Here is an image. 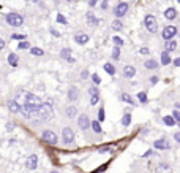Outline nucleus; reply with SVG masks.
Instances as JSON below:
<instances>
[{
    "mask_svg": "<svg viewBox=\"0 0 180 173\" xmlns=\"http://www.w3.org/2000/svg\"><path fill=\"white\" fill-rule=\"evenodd\" d=\"M40 107H41V100L36 97L35 94H27L24 105L21 107V111H22V115H24L25 118H29L32 115H35Z\"/></svg>",
    "mask_w": 180,
    "mask_h": 173,
    "instance_id": "obj_1",
    "label": "nucleus"
},
{
    "mask_svg": "<svg viewBox=\"0 0 180 173\" xmlns=\"http://www.w3.org/2000/svg\"><path fill=\"white\" fill-rule=\"evenodd\" d=\"M38 116L41 118V121L48 122L54 118V107L51 102H46V103H41V107L38 108Z\"/></svg>",
    "mask_w": 180,
    "mask_h": 173,
    "instance_id": "obj_2",
    "label": "nucleus"
},
{
    "mask_svg": "<svg viewBox=\"0 0 180 173\" xmlns=\"http://www.w3.org/2000/svg\"><path fill=\"white\" fill-rule=\"evenodd\" d=\"M5 19H7L8 24L13 26V27H19V26H22V22H24V18L21 15H17V13H8Z\"/></svg>",
    "mask_w": 180,
    "mask_h": 173,
    "instance_id": "obj_3",
    "label": "nucleus"
},
{
    "mask_svg": "<svg viewBox=\"0 0 180 173\" xmlns=\"http://www.w3.org/2000/svg\"><path fill=\"white\" fill-rule=\"evenodd\" d=\"M144 24H145L147 30H149L150 34H155V32L158 30V22H156L155 16H152V15H147V16H145V19H144Z\"/></svg>",
    "mask_w": 180,
    "mask_h": 173,
    "instance_id": "obj_4",
    "label": "nucleus"
},
{
    "mask_svg": "<svg viewBox=\"0 0 180 173\" xmlns=\"http://www.w3.org/2000/svg\"><path fill=\"white\" fill-rule=\"evenodd\" d=\"M41 140L49 143V145H57V142H59L57 135H55L52 130H44L43 134H41Z\"/></svg>",
    "mask_w": 180,
    "mask_h": 173,
    "instance_id": "obj_5",
    "label": "nucleus"
},
{
    "mask_svg": "<svg viewBox=\"0 0 180 173\" xmlns=\"http://www.w3.org/2000/svg\"><path fill=\"white\" fill-rule=\"evenodd\" d=\"M175 35H177V27H174V26L164 27L163 32H161V37H163L166 42H168V40H174Z\"/></svg>",
    "mask_w": 180,
    "mask_h": 173,
    "instance_id": "obj_6",
    "label": "nucleus"
},
{
    "mask_svg": "<svg viewBox=\"0 0 180 173\" xmlns=\"http://www.w3.org/2000/svg\"><path fill=\"white\" fill-rule=\"evenodd\" d=\"M62 140H63L65 145H71L73 142H74V132H73V129L65 127V129L62 130Z\"/></svg>",
    "mask_w": 180,
    "mask_h": 173,
    "instance_id": "obj_7",
    "label": "nucleus"
},
{
    "mask_svg": "<svg viewBox=\"0 0 180 173\" xmlns=\"http://www.w3.org/2000/svg\"><path fill=\"white\" fill-rule=\"evenodd\" d=\"M127 11H128V3H125V2L119 3V5L115 7V10H114V13H115L117 18H123L127 15Z\"/></svg>",
    "mask_w": 180,
    "mask_h": 173,
    "instance_id": "obj_8",
    "label": "nucleus"
},
{
    "mask_svg": "<svg viewBox=\"0 0 180 173\" xmlns=\"http://www.w3.org/2000/svg\"><path fill=\"white\" fill-rule=\"evenodd\" d=\"M77 126H79V129L82 130H87L90 127V119H89V116L87 115H81L79 116V119H77Z\"/></svg>",
    "mask_w": 180,
    "mask_h": 173,
    "instance_id": "obj_9",
    "label": "nucleus"
},
{
    "mask_svg": "<svg viewBox=\"0 0 180 173\" xmlns=\"http://www.w3.org/2000/svg\"><path fill=\"white\" fill-rule=\"evenodd\" d=\"M36 165H38V156H35V154H32V156L27 157V162H25V167L29 168V170H35Z\"/></svg>",
    "mask_w": 180,
    "mask_h": 173,
    "instance_id": "obj_10",
    "label": "nucleus"
},
{
    "mask_svg": "<svg viewBox=\"0 0 180 173\" xmlns=\"http://www.w3.org/2000/svg\"><path fill=\"white\" fill-rule=\"evenodd\" d=\"M68 100H70V102H76L77 99H79V89L76 88V86H71L70 88V91H68Z\"/></svg>",
    "mask_w": 180,
    "mask_h": 173,
    "instance_id": "obj_11",
    "label": "nucleus"
},
{
    "mask_svg": "<svg viewBox=\"0 0 180 173\" xmlns=\"http://www.w3.org/2000/svg\"><path fill=\"white\" fill-rule=\"evenodd\" d=\"M155 145V149H169V142L168 140H164V138H160V140H156V142L153 143Z\"/></svg>",
    "mask_w": 180,
    "mask_h": 173,
    "instance_id": "obj_12",
    "label": "nucleus"
},
{
    "mask_svg": "<svg viewBox=\"0 0 180 173\" xmlns=\"http://www.w3.org/2000/svg\"><path fill=\"white\" fill-rule=\"evenodd\" d=\"M134 75H136V68L133 67V65L123 67V76H125V78H133Z\"/></svg>",
    "mask_w": 180,
    "mask_h": 173,
    "instance_id": "obj_13",
    "label": "nucleus"
},
{
    "mask_svg": "<svg viewBox=\"0 0 180 173\" xmlns=\"http://www.w3.org/2000/svg\"><path fill=\"white\" fill-rule=\"evenodd\" d=\"M89 92H90V103H92V105H95V103L98 102V99H100L98 89H96V88H90V89H89Z\"/></svg>",
    "mask_w": 180,
    "mask_h": 173,
    "instance_id": "obj_14",
    "label": "nucleus"
},
{
    "mask_svg": "<svg viewBox=\"0 0 180 173\" xmlns=\"http://www.w3.org/2000/svg\"><path fill=\"white\" fill-rule=\"evenodd\" d=\"M177 49V42L175 40H168L164 43V51L166 53H171V51H175Z\"/></svg>",
    "mask_w": 180,
    "mask_h": 173,
    "instance_id": "obj_15",
    "label": "nucleus"
},
{
    "mask_svg": "<svg viewBox=\"0 0 180 173\" xmlns=\"http://www.w3.org/2000/svg\"><path fill=\"white\" fill-rule=\"evenodd\" d=\"M8 108H10L11 113L21 111V105H19V102H17V100H10V102H8Z\"/></svg>",
    "mask_w": 180,
    "mask_h": 173,
    "instance_id": "obj_16",
    "label": "nucleus"
},
{
    "mask_svg": "<svg viewBox=\"0 0 180 173\" xmlns=\"http://www.w3.org/2000/svg\"><path fill=\"white\" fill-rule=\"evenodd\" d=\"M164 18L169 21H174L175 18H177V11H175V8H168V10L164 11Z\"/></svg>",
    "mask_w": 180,
    "mask_h": 173,
    "instance_id": "obj_17",
    "label": "nucleus"
},
{
    "mask_svg": "<svg viewBox=\"0 0 180 173\" xmlns=\"http://www.w3.org/2000/svg\"><path fill=\"white\" fill-rule=\"evenodd\" d=\"M87 24L92 26V27H95V26H98V18H96L95 15H92V13H87Z\"/></svg>",
    "mask_w": 180,
    "mask_h": 173,
    "instance_id": "obj_18",
    "label": "nucleus"
},
{
    "mask_svg": "<svg viewBox=\"0 0 180 173\" xmlns=\"http://www.w3.org/2000/svg\"><path fill=\"white\" fill-rule=\"evenodd\" d=\"M156 173H172V168H171L168 164H160L156 167Z\"/></svg>",
    "mask_w": 180,
    "mask_h": 173,
    "instance_id": "obj_19",
    "label": "nucleus"
},
{
    "mask_svg": "<svg viewBox=\"0 0 180 173\" xmlns=\"http://www.w3.org/2000/svg\"><path fill=\"white\" fill-rule=\"evenodd\" d=\"M144 67L147 70H155V68H158V62H156L155 59H149V61H145Z\"/></svg>",
    "mask_w": 180,
    "mask_h": 173,
    "instance_id": "obj_20",
    "label": "nucleus"
},
{
    "mask_svg": "<svg viewBox=\"0 0 180 173\" xmlns=\"http://www.w3.org/2000/svg\"><path fill=\"white\" fill-rule=\"evenodd\" d=\"M74 40H76V43H79V45H85L87 42H89V35H85V34H77L76 37H74Z\"/></svg>",
    "mask_w": 180,
    "mask_h": 173,
    "instance_id": "obj_21",
    "label": "nucleus"
},
{
    "mask_svg": "<svg viewBox=\"0 0 180 173\" xmlns=\"http://www.w3.org/2000/svg\"><path fill=\"white\" fill-rule=\"evenodd\" d=\"M8 64H10L11 67H17V64H19V57H17L14 53H11L10 56H8Z\"/></svg>",
    "mask_w": 180,
    "mask_h": 173,
    "instance_id": "obj_22",
    "label": "nucleus"
},
{
    "mask_svg": "<svg viewBox=\"0 0 180 173\" xmlns=\"http://www.w3.org/2000/svg\"><path fill=\"white\" fill-rule=\"evenodd\" d=\"M60 57H62V59H68V61L73 62V59H71V49L70 48H63L62 51H60Z\"/></svg>",
    "mask_w": 180,
    "mask_h": 173,
    "instance_id": "obj_23",
    "label": "nucleus"
},
{
    "mask_svg": "<svg viewBox=\"0 0 180 173\" xmlns=\"http://www.w3.org/2000/svg\"><path fill=\"white\" fill-rule=\"evenodd\" d=\"M65 113H67V116L70 118V119H73V118L77 115V110H76V107H67Z\"/></svg>",
    "mask_w": 180,
    "mask_h": 173,
    "instance_id": "obj_24",
    "label": "nucleus"
},
{
    "mask_svg": "<svg viewBox=\"0 0 180 173\" xmlns=\"http://www.w3.org/2000/svg\"><path fill=\"white\" fill-rule=\"evenodd\" d=\"M161 64H163V65H169L171 64V56H169V53H163L161 54Z\"/></svg>",
    "mask_w": 180,
    "mask_h": 173,
    "instance_id": "obj_25",
    "label": "nucleus"
},
{
    "mask_svg": "<svg viewBox=\"0 0 180 173\" xmlns=\"http://www.w3.org/2000/svg\"><path fill=\"white\" fill-rule=\"evenodd\" d=\"M111 27H112V30H122L123 24H122V21H120V19H115L112 24H111Z\"/></svg>",
    "mask_w": 180,
    "mask_h": 173,
    "instance_id": "obj_26",
    "label": "nucleus"
},
{
    "mask_svg": "<svg viewBox=\"0 0 180 173\" xmlns=\"http://www.w3.org/2000/svg\"><path fill=\"white\" fill-rule=\"evenodd\" d=\"M163 122H164L168 127H172V126L175 124V121L172 119V116H164V118H163Z\"/></svg>",
    "mask_w": 180,
    "mask_h": 173,
    "instance_id": "obj_27",
    "label": "nucleus"
},
{
    "mask_svg": "<svg viewBox=\"0 0 180 173\" xmlns=\"http://www.w3.org/2000/svg\"><path fill=\"white\" fill-rule=\"evenodd\" d=\"M90 126H92V129H93L96 134H101V126H100V122H98V121H92V122H90Z\"/></svg>",
    "mask_w": 180,
    "mask_h": 173,
    "instance_id": "obj_28",
    "label": "nucleus"
},
{
    "mask_svg": "<svg viewBox=\"0 0 180 173\" xmlns=\"http://www.w3.org/2000/svg\"><path fill=\"white\" fill-rule=\"evenodd\" d=\"M120 99H122L123 102L130 103V105H134V100H133V99H131V97H130V95H128V94H122V95H120Z\"/></svg>",
    "mask_w": 180,
    "mask_h": 173,
    "instance_id": "obj_29",
    "label": "nucleus"
},
{
    "mask_svg": "<svg viewBox=\"0 0 180 173\" xmlns=\"http://www.w3.org/2000/svg\"><path fill=\"white\" fill-rule=\"evenodd\" d=\"M130 122H131V115H123V118H122V126H130Z\"/></svg>",
    "mask_w": 180,
    "mask_h": 173,
    "instance_id": "obj_30",
    "label": "nucleus"
},
{
    "mask_svg": "<svg viewBox=\"0 0 180 173\" xmlns=\"http://www.w3.org/2000/svg\"><path fill=\"white\" fill-rule=\"evenodd\" d=\"M30 54H32V56H43V49H41V48H32L30 49Z\"/></svg>",
    "mask_w": 180,
    "mask_h": 173,
    "instance_id": "obj_31",
    "label": "nucleus"
},
{
    "mask_svg": "<svg viewBox=\"0 0 180 173\" xmlns=\"http://www.w3.org/2000/svg\"><path fill=\"white\" fill-rule=\"evenodd\" d=\"M104 70L108 72L109 75H114V73H115V68H114L112 64H104Z\"/></svg>",
    "mask_w": 180,
    "mask_h": 173,
    "instance_id": "obj_32",
    "label": "nucleus"
},
{
    "mask_svg": "<svg viewBox=\"0 0 180 173\" xmlns=\"http://www.w3.org/2000/svg\"><path fill=\"white\" fill-rule=\"evenodd\" d=\"M112 59H114V61H119V59H120V49L117 46H115L114 51H112Z\"/></svg>",
    "mask_w": 180,
    "mask_h": 173,
    "instance_id": "obj_33",
    "label": "nucleus"
},
{
    "mask_svg": "<svg viewBox=\"0 0 180 173\" xmlns=\"http://www.w3.org/2000/svg\"><path fill=\"white\" fill-rule=\"evenodd\" d=\"M112 42L115 43V46H117V48H120V46H122V45H123V40L120 38V37H117V35H115V37L112 38Z\"/></svg>",
    "mask_w": 180,
    "mask_h": 173,
    "instance_id": "obj_34",
    "label": "nucleus"
},
{
    "mask_svg": "<svg viewBox=\"0 0 180 173\" xmlns=\"http://www.w3.org/2000/svg\"><path fill=\"white\" fill-rule=\"evenodd\" d=\"M29 46H30V43L25 42V40H22V42L17 45V48H19V49H29Z\"/></svg>",
    "mask_w": 180,
    "mask_h": 173,
    "instance_id": "obj_35",
    "label": "nucleus"
},
{
    "mask_svg": "<svg viewBox=\"0 0 180 173\" xmlns=\"http://www.w3.org/2000/svg\"><path fill=\"white\" fill-rule=\"evenodd\" d=\"M106 118V113H104V108H101V110L98 111V122H103Z\"/></svg>",
    "mask_w": 180,
    "mask_h": 173,
    "instance_id": "obj_36",
    "label": "nucleus"
},
{
    "mask_svg": "<svg viewBox=\"0 0 180 173\" xmlns=\"http://www.w3.org/2000/svg\"><path fill=\"white\" fill-rule=\"evenodd\" d=\"M137 99H139L142 103H145L147 102V94L145 92H139V94H137Z\"/></svg>",
    "mask_w": 180,
    "mask_h": 173,
    "instance_id": "obj_37",
    "label": "nucleus"
},
{
    "mask_svg": "<svg viewBox=\"0 0 180 173\" xmlns=\"http://www.w3.org/2000/svg\"><path fill=\"white\" fill-rule=\"evenodd\" d=\"M57 21L60 22V24H65V26L68 24V21L65 19V16H63V15H57Z\"/></svg>",
    "mask_w": 180,
    "mask_h": 173,
    "instance_id": "obj_38",
    "label": "nucleus"
},
{
    "mask_svg": "<svg viewBox=\"0 0 180 173\" xmlns=\"http://www.w3.org/2000/svg\"><path fill=\"white\" fill-rule=\"evenodd\" d=\"M172 119H174L175 122H180V113H179V110H174V115H172Z\"/></svg>",
    "mask_w": 180,
    "mask_h": 173,
    "instance_id": "obj_39",
    "label": "nucleus"
},
{
    "mask_svg": "<svg viewBox=\"0 0 180 173\" xmlns=\"http://www.w3.org/2000/svg\"><path fill=\"white\" fill-rule=\"evenodd\" d=\"M13 40H24V35H19V34H13L11 35Z\"/></svg>",
    "mask_w": 180,
    "mask_h": 173,
    "instance_id": "obj_40",
    "label": "nucleus"
},
{
    "mask_svg": "<svg viewBox=\"0 0 180 173\" xmlns=\"http://www.w3.org/2000/svg\"><path fill=\"white\" fill-rule=\"evenodd\" d=\"M108 8H109L108 0H103V2H101V10H108Z\"/></svg>",
    "mask_w": 180,
    "mask_h": 173,
    "instance_id": "obj_41",
    "label": "nucleus"
},
{
    "mask_svg": "<svg viewBox=\"0 0 180 173\" xmlns=\"http://www.w3.org/2000/svg\"><path fill=\"white\" fill-rule=\"evenodd\" d=\"M92 80H93V83H95V84H100V76L96 75V73L92 75Z\"/></svg>",
    "mask_w": 180,
    "mask_h": 173,
    "instance_id": "obj_42",
    "label": "nucleus"
},
{
    "mask_svg": "<svg viewBox=\"0 0 180 173\" xmlns=\"http://www.w3.org/2000/svg\"><path fill=\"white\" fill-rule=\"evenodd\" d=\"M150 83H152V84H156V83H158V76H152V78H150Z\"/></svg>",
    "mask_w": 180,
    "mask_h": 173,
    "instance_id": "obj_43",
    "label": "nucleus"
},
{
    "mask_svg": "<svg viewBox=\"0 0 180 173\" xmlns=\"http://www.w3.org/2000/svg\"><path fill=\"white\" fill-rule=\"evenodd\" d=\"M87 76H89V72H87V70H84V72L81 73V78H82V80H85Z\"/></svg>",
    "mask_w": 180,
    "mask_h": 173,
    "instance_id": "obj_44",
    "label": "nucleus"
},
{
    "mask_svg": "<svg viewBox=\"0 0 180 173\" xmlns=\"http://www.w3.org/2000/svg\"><path fill=\"white\" fill-rule=\"evenodd\" d=\"M89 5H90L92 8H93V7L96 5V0H89Z\"/></svg>",
    "mask_w": 180,
    "mask_h": 173,
    "instance_id": "obj_45",
    "label": "nucleus"
},
{
    "mask_svg": "<svg viewBox=\"0 0 180 173\" xmlns=\"http://www.w3.org/2000/svg\"><path fill=\"white\" fill-rule=\"evenodd\" d=\"M3 48H5V42H3V40L2 38H0V51H2V49Z\"/></svg>",
    "mask_w": 180,
    "mask_h": 173,
    "instance_id": "obj_46",
    "label": "nucleus"
},
{
    "mask_svg": "<svg viewBox=\"0 0 180 173\" xmlns=\"http://www.w3.org/2000/svg\"><path fill=\"white\" fill-rule=\"evenodd\" d=\"M109 151V148L108 146H104V148H100V153H108Z\"/></svg>",
    "mask_w": 180,
    "mask_h": 173,
    "instance_id": "obj_47",
    "label": "nucleus"
},
{
    "mask_svg": "<svg viewBox=\"0 0 180 173\" xmlns=\"http://www.w3.org/2000/svg\"><path fill=\"white\" fill-rule=\"evenodd\" d=\"M141 54H149V49H147V48H141Z\"/></svg>",
    "mask_w": 180,
    "mask_h": 173,
    "instance_id": "obj_48",
    "label": "nucleus"
},
{
    "mask_svg": "<svg viewBox=\"0 0 180 173\" xmlns=\"http://www.w3.org/2000/svg\"><path fill=\"white\" fill-rule=\"evenodd\" d=\"M180 65V59H175L174 61V67H179Z\"/></svg>",
    "mask_w": 180,
    "mask_h": 173,
    "instance_id": "obj_49",
    "label": "nucleus"
},
{
    "mask_svg": "<svg viewBox=\"0 0 180 173\" xmlns=\"http://www.w3.org/2000/svg\"><path fill=\"white\" fill-rule=\"evenodd\" d=\"M174 138H175V140H177V142H180V134H179V132H177V134H175V135H174Z\"/></svg>",
    "mask_w": 180,
    "mask_h": 173,
    "instance_id": "obj_50",
    "label": "nucleus"
},
{
    "mask_svg": "<svg viewBox=\"0 0 180 173\" xmlns=\"http://www.w3.org/2000/svg\"><path fill=\"white\" fill-rule=\"evenodd\" d=\"M67 2H70V3H76L77 0H67Z\"/></svg>",
    "mask_w": 180,
    "mask_h": 173,
    "instance_id": "obj_51",
    "label": "nucleus"
},
{
    "mask_svg": "<svg viewBox=\"0 0 180 173\" xmlns=\"http://www.w3.org/2000/svg\"><path fill=\"white\" fill-rule=\"evenodd\" d=\"M49 173H59L57 170H52V172H49Z\"/></svg>",
    "mask_w": 180,
    "mask_h": 173,
    "instance_id": "obj_52",
    "label": "nucleus"
}]
</instances>
